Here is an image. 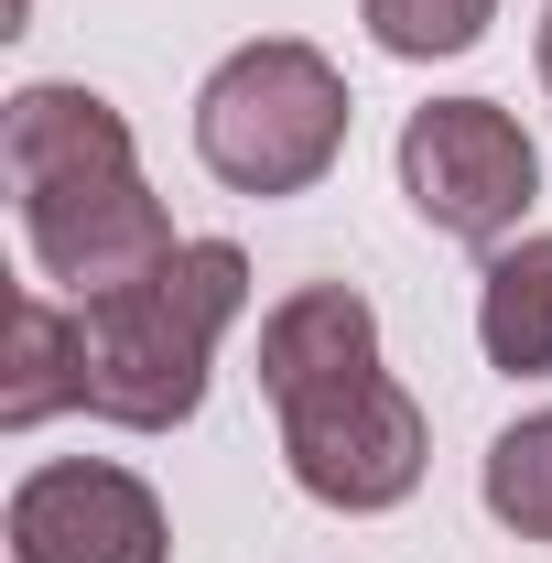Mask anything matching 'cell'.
Segmentation results:
<instances>
[{
    "label": "cell",
    "mask_w": 552,
    "mask_h": 563,
    "mask_svg": "<svg viewBox=\"0 0 552 563\" xmlns=\"http://www.w3.org/2000/svg\"><path fill=\"white\" fill-rule=\"evenodd\" d=\"M368 368H379V314L357 282H303L261 314V401L272 412L336 390V379H368Z\"/></svg>",
    "instance_id": "52a82bcc"
},
{
    "label": "cell",
    "mask_w": 552,
    "mask_h": 563,
    "mask_svg": "<svg viewBox=\"0 0 552 563\" xmlns=\"http://www.w3.org/2000/svg\"><path fill=\"white\" fill-rule=\"evenodd\" d=\"M357 22H368V44H379V55L433 66V55H466V44H487L498 0H357Z\"/></svg>",
    "instance_id": "8fae6325"
},
{
    "label": "cell",
    "mask_w": 552,
    "mask_h": 563,
    "mask_svg": "<svg viewBox=\"0 0 552 563\" xmlns=\"http://www.w3.org/2000/svg\"><path fill=\"white\" fill-rule=\"evenodd\" d=\"M0 174H11V196H22V250H33V272L66 282L76 303L141 282L174 250V217L141 185L131 120H120L98 87H55V76L22 87V98L0 109Z\"/></svg>",
    "instance_id": "6da1fadb"
},
{
    "label": "cell",
    "mask_w": 552,
    "mask_h": 563,
    "mask_svg": "<svg viewBox=\"0 0 552 563\" xmlns=\"http://www.w3.org/2000/svg\"><path fill=\"white\" fill-rule=\"evenodd\" d=\"M11 563H163L174 531H163V498L141 488L131 466H98V455H66V466H33L11 488Z\"/></svg>",
    "instance_id": "8992f818"
},
{
    "label": "cell",
    "mask_w": 552,
    "mask_h": 563,
    "mask_svg": "<svg viewBox=\"0 0 552 563\" xmlns=\"http://www.w3.org/2000/svg\"><path fill=\"white\" fill-rule=\"evenodd\" d=\"M346 152V76L314 44H239L228 66L196 87V163L228 196H303L325 185Z\"/></svg>",
    "instance_id": "3957f363"
},
{
    "label": "cell",
    "mask_w": 552,
    "mask_h": 563,
    "mask_svg": "<svg viewBox=\"0 0 552 563\" xmlns=\"http://www.w3.org/2000/svg\"><path fill=\"white\" fill-rule=\"evenodd\" d=\"M477 347L509 379H542L552 368V239H509L477 282Z\"/></svg>",
    "instance_id": "9c48e42d"
},
{
    "label": "cell",
    "mask_w": 552,
    "mask_h": 563,
    "mask_svg": "<svg viewBox=\"0 0 552 563\" xmlns=\"http://www.w3.org/2000/svg\"><path fill=\"white\" fill-rule=\"evenodd\" d=\"M239 303H250L239 239H174L141 282L87 292V303H76V336H87V412L120 422V433H174V422H196L217 336L239 325Z\"/></svg>",
    "instance_id": "7a4b0ae2"
},
{
    "label": "cell",
    "mask_w": 552,
    "mask_h": 563,
    "mask_svg": "<svg viewBox=\"0 0 552 563\" xmlns=\"http://www.w3.org/2000/svg\"><path fill=\"white\" fill-rule=\"evenodd\" d=\"M281 422V466H292V488L314 498V509H346V520H368V509H401L422 488V455H433V433H422V401L390 379V368H368V379H336V390H314V401H292Z\"/></svg>",
    "instance_id": "5b68a950"
},
{
    "label": "cell",
    "mask_w": 552,
    "mask_h": 563,
    "mask_svg": "<svg viewBox=\"0 0 552 563\" xmlns=\"http://www.w3.org/2000/svg\"><path fill=\"white\" fill-rule=\"evenodd\" d=\"M401 196L433 239L509 250V228L542 196V152L498 98H433V109L401 120Z\"/></svg>",
    "instance_id": "277c9868"
},
{
    "label": "cell",
    "mask_w": 552,
    "mask_h": 563,
    "mask_svg": "<svg viewBox=\"0 0 552 563\" xmlns=\"http://www.w3.org/2000/svg\"><path fill=\"white\" fill-rule=\"evenodd\" d=\"M55 412H87V336L55 292H22L11 303V379H0V422L33 433Z\"/></svg>",
    "instance_id": "ba28073f"
},
{
    "label": "cell",
    "mask_w": 552,
    "mask_h": 563,
    "mask_svg": "<svg viewBox=\"0 0 552 563\" xmlns=\"http://www.w3.org/2000/svg\"><path fill=\"white\" fill-rule=\"evenodd\" d=\"M531 55H542V87H552V11H542V44H531Z\"/></svg>",
    "instance_id": "7c38bea8"
},
{
    "label": "cell",
    "mask_w": 552,
    "mask_h": 563,
    "mask_svg": "<svg viewBox=\"0 0 552 563\" xmlns=\"http://www.w3.org/2000/svg\"><path fill=\"white\" fill-rule=\"evenodd\" d=\"M487 520L520 531V542H552V412H520L498 444H487Z\"/></svg>",
    "instance_id": "30bf717a"
}]
</instances>
